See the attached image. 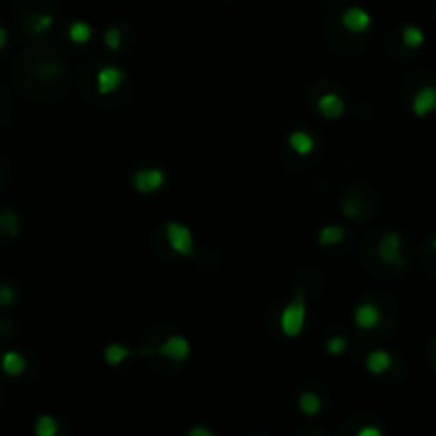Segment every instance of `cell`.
I'll list each match as a JSON object with an SVG mask.
<instances>
[{
    "mask_svg": "<svg viewBox=\"0 0 436 436\" xmlns=\"http://www.w3.org/2000/svg\"><path fill=\"white\" fill-rule=\"evenodd\" d=\"M105 45L111 51H120L122 49V30L117 26H109L105 30Z\"/></svg>",
    "mask_w": 436,
    "mask_h": 436,
    "instance_id": "obj_21",
    "label": "cell"
},
{
    "mask_svg": "<svg viewBox=\"0 0 436 436\" xmlns=\"http://www.w3.org/2000/svg\"><path fill=\"white\" fill-rule=\"evenodd\" d=\"M353 322L360 330H372L381 324V311L372 303H362L353 311Z\"/></svg>",
    "mask_w": 436,
    "mask_h": 436,
    "instance_id": "obj_9",
    "label": "cell"
},
{
    "mask_svg": "<svg viewBox=\"0 0 436 436\" xmlns=\"http://www.w3.org/2000/svg\"><path fill=\"white\" fill-rule=\"evenodd\" d=\"M326 351L330 355H343L347 351V341L343 339V336H332V339L326 343Z\"/></svg>",
    "mask_w": 436,
    "mask_h": 436,
    "instance_id": "obj_22",
    "label": "cell"
},
{
    "mask_svg": "<svg viewBox=\"0 0 436 436\" xmlns=\"http://www.w3.org/2000/svg\"><path fill=\"white\" fill-rule=\"evenodd\" d=\"M153 353H160V355H164V358H168L172 362H185L190 358V343H188L185 336L172 334L160 347H155Z\"/></svg>",
    "mask_w": 436,
    "mask_h": 436,
    "instance_id": "obj_5",
    "label": "cell"
},
{
    "mask_svg": "<svg viewBox=\"0 0 436 436\" xmlns=\"http://www.w3.org/2000/svg\"><path fill=\"white\" fill-rule=\"evenodd\" d=\"M103 355H105V362L115 368V366H122L130 355H134V351L124 345H109Z\"/></svg>",
    "mask_w": 436,
    "mask_h": 436,
    "instance_id": "obj_15",
    "label": "cell"
},
{
    "mask_svg": "<svg viewBox=\"0 0 436 436\" xmlns=\"http://www.w3.org/2000/svg\"><path fill=\"white\" fill-rule=\"evenodd\" d=\"M313 436H322V434H313Z\"/></svg>",
    "mask_w": 436,
    "mask_h": 436,
    "instance_id": "obj_28",
    "label": "cell"
},
{
    "mask_svg": "<svg viewBox=\"0 0 436 436\" xmlns=\"http://www.w3.org/2000/svg\"><path fill=\"white\" fill-rule=\"evenodd\" d=\"M430 245H432V251H434V253H436V236H434V239H432V241H430Z\"/></svg>",
    "mask_w": 436,
    "mask_h": 436,
    "instance_id": "obj_26",
    "label": "cell"
},
{
    "mask_svg": "<svg viewBox=\"0 0 436 436\" xmlns=\"http://www.w3.org/2000/svg\"><path fill=\"white\" fill-rule=\"evenodd\" d=\"M379 257L381 262L389 264V266H405V257H402V236L392 230L387 232L381 243H379Z\"/></svg>",
    "mask_w": 436,
    "mask_h": 436,
    "instance_id": "obj_3",
    "label": "cell"
},
{
    "mask_svg": "<svg viewBox=\"0 0 436 436\" xmlns=\"http://www.w3.org/2000/svg\"><path fill=\"white\" fill-rule=\"evenodd\" d=\"M400 41L407 49H413V51H418L422 49L424 41H426V34L420 26H415V24H407L400 28Z\"/></svg>",
    "mask_w": 436,
    "mask_h": 436,
    "instance_id": "obj_13",
    "label": "cell"
},
{
    "mask_svg": "<svg viewBox=\"0 0 436 436\" xmlns=\"http://www.w3.org/2000/svg\"><path fill=\"white\" fill-rule=\"evenodd\" d=\"M68 38L75 43V45H86L90 38H92V26L88 22H73L68 26Z\"/></svg>",
    "mask_w": 436,
    "mask_h": 436,
    "instance_id": "obj_16",
    "label": "cell"
},
{
    "mask_svg": "<svg viewBox=\"0 0 436 436\" xmlns=\"http://www.w3.org/2000/svg\"><path fill=\"white\" fill-rule=\"evenodd\" d=\"M287 145L294 153H298V155H309L313 153L315 149V138L305 132V130H294L290 136H287Z\"/></svg>",
    "mask_w": 436,
    "mask_h": 436,
    "instance_id": "obj_11",
    "label": "cell"
},
{
    "mask_svg": "<svg viewBox=\"0 0 436 436\" xmlns=\"http://www.w3.org/2000/svg\"><path fill=\"white\" fill-rule=\"evenodd\" d=\"M317 109H320V113L326 117V120H339V117H343V113H345V103L339 94L328 92V94L320 96Z\"/></svg>",
    "mask_w": 436,
    "mask_h": 436,
    "instance_id": "obj_10",
    "label": "cell"
},
{
    "mask_svg": "<svg viewBox=\"0 0 436 436\" xmlns=\"http://www.w3.org/2000/svg\"><path fill=\"white\" fill-rule=\"evenodd\" d=\"M53 26V13H34L28 22L32 34H45Z\"/></svg>",
    "mask_w": 436,
    "mask_h": 436,
    "instance_id": "obj_18",
    "label": "cell"
},
{
    "mask_svg": "<svg viewBox=\"0 0 436 436\" xmlns=\"http://www.w3.org/2000/svg\"><path fill=\"white\" fill-rule=\"evenodd\" d=\"M124 81H126V73L120 66H105L96 75V88L103 96L113 94Z\"/></svg>",
    "mask_w": 436,
    "mask_h": 436,
    "instance_id": "obj_8",
    "label": "cell"
},
{
    "mask_svg": "<svg viewBox=\"0 0 436 436\" xmlns=\"http://www.w3.org/2000/svg\"><path fill=\"white\" fill-rule=\"evenodd\" d=\"M411 109L418 117H428L436 111V86L426 84L424 88L418 90V94L413 96Z\"/></svg>",
    "mask_w": 436,
    "mask_h": 436,
    "instance_id": "obj_7",
    "label": "cell"
},
{
    "mask_svg": "<svg viewBox=\"0 0 436 436\" xmlns=\"http://www.w3.org/2000/svg\"><path fill=\"white\" fill-rule=\"evenodd\" d=\"M5 43H7V32L0 28V47H5Z\"/></svg>",
    "mask_w": 436,
    "mask_h": 436,
    "instance_id": "obj_25",
    "label": "cell"
},
{
    "mask_svg": "<svg viewBox=\"0 0 436 436\" xmlns=\"http://www.w3.org/2000/svg\"><path fill=\"white\" fill-rule=\"evenodd\" d=\"M434 368H436V353H434Z\"/></svg>",
    "mask_w": 436,
    "mask_h": 436,
    "instance_id": "obj_27",
    "label": "cell"
},
{
    "mask_svg": "<svg viewBox=\"0 0 436 436\" xmlns=\"http://www.w3.org/2000/svg\"><path fill=\"white\" fill-rule=\"evenodd\" d=\"M166 183V175L162 168H143L132 177V185L138 194H153L162 190Z\"/></svg>",
    "mask_w": 436,
    "mask_h": 436,
    "instance_id": "obj_4",
    "label": "cell"
},
{
    "mask_svg": "<svg viewBox=\"0 0 436 436\" xmlns=\"http://www.w3.org/2000/svg\"><path fill=\"white\" fill-rule=\"evenodd\" d=\"M341 24L347 32H353V34H364L370 24H372V17L366 9L362 7H349L343 11L341 15Z\"/></svg>",
    "mask_w": 436,
    "mask_h": 436,
    "instance_id": "obj_6",
    "label": "cell"
},
{
    "mask_svg": "<svg viewBox=\"0 0 436 436\" xmlns=\"http://www.w3.org/2000/svg\"><path fill=\"white\" fill-rule=\"evenodd\" d=\"M366 368H368V372H372V374H385L389 368H392V355L387 353V351H383V349H376V351H370L368 355H366Z\"/></svg>",
    "mask_w": 436,
    "mask_h": 436,
    "instance_id": "obj_12",
    "label": "cell"
},
{
    "mask_svg": "<svg viewBox=\"0 0 436 436\" xmlns=\"http://www.w3.org/2000/svg\"><path fill=\"white\" fill-rule=\"evenodd\" d=\"M355 436H383V430L379 426L368 424V426H362L358 432H355Z\"/></svg>",
    "mask_w": 436,
    "mask_h": 436,
    "instance_id": "obj_23",
    "label": "cell"
},
{
    "mask_svg": "<svg viewBox=\"0 0 436 436\" xmlns=\"http://www.w3.org/2000/svg\"><path fill=\"white\" fill-rule=\"evenodd\" d=\"M305 320H307V300H305V290L296 287L294 292V300L285 305V309L281 311L279 324H281V332L290 339L298 336L305 328Z\"/></svg>",
    "mask_w": 436,
    "mask_h": 436,
    "instance_id": "obj_1",
    "label": "cell"
},
{
    "mask_svg": "<svg viewBox=\"0 0 436 436\" xmlns=\"http://www.w3.org/2000/svg\"><path fill=\"white\" fill-rule=\"evenodd\" d=\"M345 239V228L341 226H326L317 234V243L320 245H339Z\"/></svg>",
    "mask_w": 436,
    "mask_h": 436,
    "instance_id": "obj_17",
    "label": "cell"
},
{
    "mask_svg": "<svg viewBox=\"0 0 436 436\" xmlns=\"http://www.w3.org/2000/svg\"><path fill=\"white\" fill-rule=\"evenodd\" d=\"M3 368H5V372H7V374L17 376V374H22V372H24V368H26V360H24L19 353L9 351V353L5 355V358H3Z\"/></svg>",
    "mask_w": 436,
    "mask_h": 436,
    "instance_id": "obj_19",
    "label": "cell"
},
{
    "mask_svg": "<svg viewBox=\"0 0 436 436\" xmlns=\"http://www.w3.org/2000/svg\"><path fill=\"white\" fill-rule=\"evenodd\" d=\"M298 411L307 415V418H315V415H320L322 411V398L315 392H309V389L303 392L298 396Z\"/></svg>",
    "mask_w": 436,
    "mask_h": 436,
    "instance_id": "obj_14",
    "label": "cell"
},
{
    "mask_svg": "<svg viewBox=\"0 0 436 436\" xmlns=\"http://www.w3.org/2000/svg\"><path fill=\"white\" fill-rule=\"evenodd\" d=\"M166 230V239H168V245L170 249L177 253V255H194L196 253V245H194V236L190 232L188 226L179 224V222H168L164 226Z\"/></svg>",
    "mask_w": 436,
    "mask_h": 436,
    "instance_id": "obj_2",
    "label": "cell"
},
{
    "mask_svg": "<svg viewBox=\"0 0 436 436\" xmlns=\"http://www.w3.org/2000/svg\"><path fill=\"white\" fill-rule=\"evenodd\" d=\"M188 436H215V434H213V430L207 428V426H192V428L188 430Z\"/></svg>",
    "mask_w": 436,
    "mask_h": 436,
    "instance_id": "obj_24",
    "label": "cell"
},
{
    "mask_svg": "<svg viewBox=\"0 0 436 436\" xmlns=\"http://www.w3.org/2000/svg\"><path fill=\"white\" fill-rule=\"evenodd\" d=\"M57 422L51 415H41L34 424V436H57Z\"/></svg>",
    "mask_w": 436,
    "mask_h": 436,
    "instance_id": "obj_20",
    "label": "cell"
}]
</instances>
